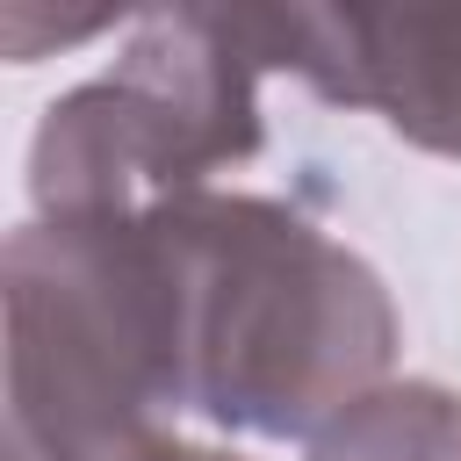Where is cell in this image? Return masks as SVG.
<instances>
[{
    "label": "cell",
    "mask_w": 461,
    "mask_h": 461,
    "mask_svg": "<svg viewBox=\"0 0 461 461\" xmlns=\"http://www.w3.org/2000/svg\"><path fill=\"white\" fill-rule=\"evenodd\" d=\"M144 223L173 295L180 411L252 439H310L389 382L396 303L303 209L194 187L151 202Z\"/></svg>",
    "instance_id": "obj_1"
},
{
    "label": "cell",
    "mask_w": 461,
    "mask_h": 461,
    "mask_svg": "<svg viewBox=\"0 0 461 461\" xmlns=\"http://www.w3.org/2000/svg\"><path fill=\"white\" fill-rule=\"evenodd\" d=\"M7 454L130 461L180 411V346L158 238L130 216H29L0 252Z\"/></svg>",
    "instance_id": "obj_2"
},
{
    "label": "cell",
    "mask_w": 461,
    "mask_h": 461,
    "mask_svg": "<svg viewBox=\"0 0 461 461\" xmlns=\"http://www.w3.org/2000/svg\"><path fill=\"white\" fill-rule=\"evenodd\" d=\"M267 72L259 7L137 14L122 58L43 108L29 137L36 216H130L245 166L267 144Z\"/></svg>",
    "instance_id": "obj_3"
},
{
    "label": "cell",
    "mask_w": 461,
    "mask_h": 461,
    "mask_svg": "<svg viewBox=\"0 0 461 461\" xmlns=\"http://www.w3.org/2000/svg\"><path fill=\"white\" fill-rule=\"evenodd\" d=\"M274 72L461 158V7H267Z\"/></svg>",
    "instance_id": "obj_4"
},
{
    "label": "cell",
    "mask_w": 461,
    "mask_h": 461,
    "mask_svg": "<svg viewBox=\"0 0 461 461\" xmlns=\"http://www.w3.org/2000/svg\"><path fill=\"white\" fill-rule=\"evenodd\" d=\"M303 461H461V396L439 382H382L310 432Z\"/></svg>",
    "instance_id": "obj_5"
},
{
    "label": "cell",
    "mask_w": 461,
    "mask_h": 461,
    "mask_svg": "<svg viewBox=\"0 0 461 461\" xmlns=\"http://www.w3.org/2000/svg\"><path fill=\"white\" fill-rule=\"evenodd\" d=\"M7 461H22V454H7ZM130 461H245V454H223V447H202V439H173V432H158L144 454H130Z\"/></svg>",
    "instance_id": "obj_6"
}]
</instances>
